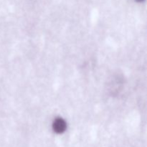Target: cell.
Here are the masks:
<instances>
[{
    "label": "cell",
    "instance_id": "obj_1",
    "mask_svg": "<svg viewBox=\"0 0 147 147\" xmlns=\"http://www.w3.org/2000/svg\"><path fill=\"white\" fill-rule=\"evenodd\" d=\"M66 129V123L63 119H57L53 123V129L57 133H63Z\"/></svg>",
    "mask_w": 147,
    "mask_h": 147
},
{
    "label": "cell",
    "instance_id": "obj_2",
    "mask_svg": "<svg viewBox=\"0 0 147 147\" xmlns=\"http://www.w3.org/2000/svg\"><path fill=\"white\" fill-rule=\"evenodd\" d=\"M136 1H144V0H136Z\"/></svg>",
    "mask_w": 147,
    "mask_h": 147
}]
</instances>
